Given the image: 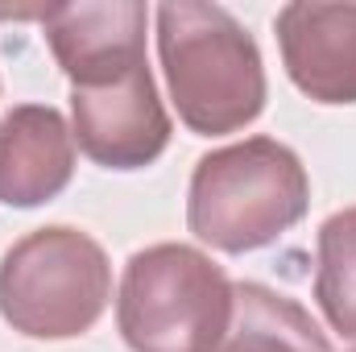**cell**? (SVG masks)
<instances>
[{
    "instance_id": "obj_1",
    "label": "cell",
    "mask_w": 356,
    "mask_h": 352,
    "mask_svg": "<svg viewBox=\"0 0 356 352\" xmlns=\"http://www.w3.org/2000/svg\"><path fill=\"white\" fill-rule=\"evenodd\" d=\"M154 17L158 58L178 120L195 137L249 129L266 112V63L257 38L224 4L175 0Z\"/></svg>"
},
{
    "instance_id": "obj_2",
    "label": "cell",
    "mask_w": 356,
    "mask_h": 352,
    "mask_svg": "<svg viewBox=\"0 0 356 352\" xmlns=\"http://www.w3.org/2000/svg\"><path fill=\"white\" fill-rule=\"evenodd\" d=\"M311 207L302 158L273 141L245 137L195 162L186 191V228L220 253H253L290 232Z\"/></svg>"
},
{
    "instance_id": "obj_3",
    "label": "cell",
    "mask_w": 356,
    "mask_h": 352,
    "mask_svg": "<svg viewBox=\"0 0 356 352\" xmlns=\"http://www.w3.org/2000/svg\"><path fill=\"white\" fill-rule=\"evenodd\" d=\"M232 315V278L203 249H137L116 294V328L133 352H216Z\"/></svg>"
},
{
    "instance_id": "obj_4",
    "label": "cell",
    "mask_w": 356,
    "mask_h": 352,
    "mask_svg": "<svg viewBox=\"0 0 356 352\" xmlns=\"http://www.w3.org/2000/svg\"><path fill=\"white\" fill-rule=\"evenodd\" d=\"M108 303L112 262L83 228H33L0 257V319L29 340H75Z\"/></svg>"
},
{
    "instance_id": "obj_5",
    "label": "cell",
    "mask_w": 356,
    "mask_h": 352,
    "mask_svg": "<svg viewBox=\"0 0 356 352\" xmlns=\"http://www.w3.org/2000/svg\"><path fill=\"white\" fill-rule=\"evenodd\" d=\"M75 145L104 170H145L170 145V112L149 63L104 88H71Z\"/></svg>"
},
{
    "instance_id": "obj_6",
    "label": "cell",
    "mask_w": 356,
    "mask_h": 352,
    "mask_svg": "<svg viewBox=\"0 0 356 352\" xmlns=\"http://www.w3.org/2000/svg\"><path fill=\"white\" fill-rule=\"evenodd\" d=\"M145 21L141 0L58 4L42 13V33L71 88H104L145 67Z\"/></svg>"
},
{
    "instance_id": "obj_7",
    "label": "cell",
    "mask_w": 356,
    "mask_h": 352,
    "mask_svg": "<svg viewBox=\"0 0 356 352\" xmlns=\"http://www.w3.org/2000/svg\"><path fill=\"white\" fill-rule=\"evenodd\" d=\"M290 83L315 104H356V0H294L273 17Z\"/></svg>"
},
{
    "instance_id": "obj_8",
    "label": "cell",
    "mask_w": 356,
    "mask_h": 352,
    "mask_svg": "<svg viewBox=\"0 0 356 352\" xmlns=\"http://www.w3.org/2000/svg\"><path fill=\"white\" fill-rule=\"evenodd\" d=\"M75 178V133L50 104H17L0 116V203L42 207Z\"/></svg>"
},
{
    "instance_id": "obj_9",
    "label": "cell",
    "mask_w": 356,
    "mask_h": 352,
    "mask_svg": "<svg viewBox=\"0 0 356 352\" xmlns=\"http://www.w3.org/2000/svg\"><path fill=\"white\" fill-rule=\"evenodd\" d=\"M216 352H332V340L290 294L232 282V315Z\"/></svg>"
},
{
    "instance_id": "obj_10",
    "label": "cell",
    "mask_w": 356,
    "mask_h": 352,
    "mask_svg": "<svg viewBox=\"0 0 356 352\" xmlns=\"http://www.w3.org/2000/svg\"><path fill=\"white\" fill-rule=\"evenodd\" d=\"M315 253V303L332 332L356 340V207H344L319 224Z\"/></svg>"
},
{
    "instance_id": "obj_11",
    "label": "cell",
    "mask_w": 356,
    "mask_h": 352,
    "mask_svg": "<svg viewBox=\"0 0 356 352\" xmlns=\"http://www.w3.org/2000/svg\"><path fill=\"white\" fill-rule=\"evenodd\" d=\"M353 352H356V349H353Z\"/></svg>"
}]
</instances>
